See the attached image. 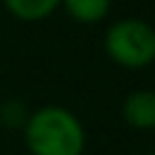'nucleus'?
<instances>
[{
    "instance_id": "2",
    "label": "nucleus",
    "mask_w": 155,
    "mask_h": 155,
    "mask_svg": "<svg viewBox=\"0 0 155 155\" xmlns=\"http://www.w3.org/2000/svg\"><path fill=\"white\" fill-rule=\"evenodd\" d=\"M104 53L126 70H145L155 63V27L138 17H124L107 27Z\"/></svg>"
},
{
    "instance_id": "6",
    "label": "nucleus",
    "mask_w": 155,
    "mask_h": 155,
    "mask_svg": "<svg viewBox=\"0 0 155 155\" xmlns=\"http://www.w3.org/2000/svg\"><path fill=\"white\" fill-rule=\"evenodd\" d=\"M143 155H155V153H143Z\"/></svg>"
},
{
    "instance_id": "1",
    "label": "nucleus",
    "mask_w": 155,
    "mask_h": 155,
    "mask_svg": "<svg viewBox=\"0 0 155 155\" xmlns=\"http://www.w3.org/2000/svg\"><path fill=\"white\" fill-rule=\"evenodd\" d=\"M22 136L31 155H82L87 145L82 121L61 104L34 109L22 124Z\"/></svg>"
},
{
    "instance_id": "3",
    "label": "nucleus",
    "mask_w": 155,
    "mask_h": 155,
    "mask_svg": "<svg viewBox=\"0 0 155 155\" xmlns=\"http://www.w3.org/2000/svg\"><path fill=\"white\" fill-rule=\"evenodd\" d=\"M126 126L136 131H155V90H133L121 104Z\"/></svg>"
},
{
    "instance_id": "4",
    "label": "nucleus",
    "mask_w": 155,
    "mask_h": 155,
    "mask_svg": "<svg viewBox=\"0 0 155 155\" xmlns=\"http://www.w3.org/2000/svg\"><path fill=\"white\" fill-rule=\"evenodd\" d=\"M2 5L15 19L41 22L61 7V0H2Z\"/></svg>"
},
{
    "instance_id": "5",
    "label": "nucleus",
    "mask_w": 155,
    "mask_h": 155,
    "mask_svg": "<svg viewBox=\"0 0 155 155\" xmlns=\"http://www.w3.org/2000/svg\"><path fill=\"white\" fill-rule=\"evenodd\" d=\"M61 7L80 24H97L109 15L111 0H61Z\"/></svg>"
}]
</instances>
